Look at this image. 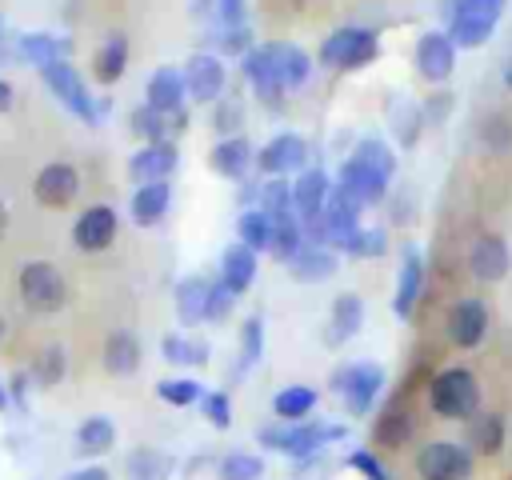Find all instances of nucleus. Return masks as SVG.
I'll use <instances>...</instances> for the list:
<instances>
[{
	"label": "nucleus",
	"instance_id": "18",
	"mask_svg": "<svg viewBox=\"0 0 512 480\" xmlns=\"http://www.w3.org/2000/svg\"><path fill=\"white\" fill-rule=\"evenodd\" d=\"M420 288H424V256L416 244H404L400 248V276H396V292H392V312L400 320L412 316L416 300H420Z\"/></svg>",
	"mask_w": 512,
	"mask_h": 480
},
{
	"label": "nucleus",
	"instance_id": "53",
	"mask_svg": "<svg viewBox=\"0 0 512 480\" xmlns=\"http://www.w3.org/2000/svg\"><path fill=\"white\" fill-rule=\"evenodd\" d=\"M212 124H216V132H224V136H236L240 124H244V104H240V100H220Z\"/></svg>",
	"mask_w": 512,
	"mask_h": 480
},
{
	"label": "nucleus",
	"instance_id": "48",
	"mask_svg": "<svg viewBox=\"0 0 512 480\" xmlns=\"http://www.w3.org/2000/svg\"><path fill=\"white\" fill-rule=\"evenodd\" d=\"M208 44L220 52V56H236V60H244L256 44H252V28L244 24V28H220V32H212L208 36Z\"/></svg>",
	"mask_w": 512,
	"mask_h": 480
},
{
	"label": "nucleus",
	"instance_id": "52",
	"mask_svg": "<svg viewBox=\"0 0 512 480\" xmlns=\"http://www.w3.org/2000/svg\"><path fill=\"white\" fill-rule=\"evenodd\" d=\"M452 104H456V96L452 92H444V88H436L424 104H420V112H424V124H432V128H440V124H448V116H452Z\"/></svg>",
	"mask_w": 512,
	"mask_h": 480
},
{
	"label": "nucleus",
	"instance_id": "47",
	"mask_svg": "<svg viewBox=\"0 0 512 480\" xmlns=\"http://www.w3.org/2000/svg\"><path fill=\"white\" fill-rule=\"evenodd\" d=\"M376 440H380V444H388V448L408 444V440H412V416H408V412H400V408L384 412V416L376 420Z\"/></svg>",
	"mask_w": 512,
	"mask_h": 480
},
{
	"label": "nucleus",
	"instance_id": "54",
	"mask_svg": "<svg viewBox=\"0 0 512 480\" xmlns=\"http://www.w3.org/2000/svg\"><path fill=\"white\" fill-rule=\"evenodd\" d=\"M220 28H244L248 24V4L244 0H216Z\"/></svg>",
	"mask_w": 512,
	"mask_h": 480
},
{
	"label": "nucleus",
	"instance_id": "35",
	"mask_svg": "<svg viewBox=\"0 0 512 480\" xmlns=\"http://www.w3.org/2000/svg\"><path fill=\"white\" fill-rule=\"evenodd\" d=\"M124 68H128V36H124V32H112V36L100 44L96 60H92V76L112 88V84L124 76Z\"/></svg>",
	"mask_w": 512,
	"mask_h": 480
},
{
	"label": "nucleus",
	"instance_id": "44",
	"mask_svg": "<svg viewBox=\"0 0 512 480\" xmlns=\"http://www.w3.org/2000/svg\"><path fill=\"white\" fill-rule=\"evenodd\" d=\"M256 208H260L264 216H284V212H292V180H284V176L260 180Z\"/></svg>",
	"mask_w": 512,
	"mask_h": 480
},
{
	"label": "nucleus",
	"instance_id": "49",
	"mask_svg": "<svg viewBox=\"0 0 512 480\" xmlns=\"http://www.w3.org/2000/svg\"><path fill=\"white\" fill-rule=\"evenodd\" d=\"M236 308V296L220 284V280H208V304H204V324H224Z\"/></svg>",
	"mask_w": 512,
	"mask_h": 480
},
{
	"label": "nucleus",
	"instance_id": "50",
	"mask_svg": "<svg viewBox=\"0 0 512 480\" xmlns=\"http://www.w3.org/2000/svg\"><path fill=\"white\" fill-rule=\"evenodd\" d=\"M200 412H204V420L212 424V428H232V400H228V392H204L200 396Z\"/></svg>",
	"mask_w": 512,
	"mask_h": 480
},
{
	"label": "nucleus",
	"instance_id": "30",
	"mask_svg": "<svg viewBox=\"0 0 512 480\" xmlns=\"http://www.w3.org/2000/svg\"><path fill=\"white\" fill-rule=\"evenodd\" d=\"M504 440H508V432H504V416L500 412H476L468 420V444L464 448L472 456H496L504 448Z\"/></svg>",
	"mask_w": 512,
	"mask_h": 480
},
{
	"label": "nucleus",
	"instance_id": "62",
	"mask_svg": "<svg viewBox=\"0 0 512 480\" xmlns=\"http://www.w3.org/2000/svg\"><path fill=\"white\" fill-rule=\"evenodd\" d=\"M4 332H8V324H4V316H0V340H4Z\"/></svg>",
	"mask_w": 512,
	"mask_h": 480
},
{
	"label": "nucleus",
	"instance_id": "45",
	"mask_svg": "<svg viewBox=\"0 0 512 480\" xmlns=\"http://www.w3.org/2000/svg\"><path fill=\"white\" fill-rule=\"evenodd\" d=\"M264 356V320L260 316H248L240 324V360H236V380L248 372V364H256Z\"/></svg>",
	"mask_w": 512,
	"mask_h": 480
},
{
	"label": "nucleus",
	"instance_id": "58",
	"mask_svg": "<svg viewBox=\"0 0 512 480\" xmlns=\"http://www.w3.org/2000/svg\"><path fill=\"white\" fill-rule=\"evenodd\" d=\"M12 100H16V92H12V84L0 76V112H8V108H12Z\"/></svg>",
	"mask_w": 512,
	"mask_h": 480
},
{
	"label": "nucleus",
	"instance_id": "2",
	"mask_svg": "<svg viewBox=\"0 0 512 480\" xmlns=\"http://www.w3.org/2000/svg\"><path fill=\"white\" fill-rule=\"evenodd\" d=\"M348 428L344 424H324V420H300V424H264L256 432V444L264 452H284L292 460H308V456H320L324 444L332 440H344Z\"/></svg>",
	"mask_w": 512,
	"mask_h": 480
},
{
	"label": "nucleus",
	"instance_id": "56",
	"mask_svg": "<svg viewBox=\"0 0 512 480\" xmlns=\"http://www.w3.org/2000/svg\"><path fill=\"white\" fill-rule=\"evenodd\" d=\"M64 480H112V476H108V468H100V464H84V468L68 472Z\"/></svg>",
	"mask_w": 512,
	"mask_h": 480
},
{
	"label": "nucleus",
	"instance_id": "3",
	"mask_svg": "<svg viewBox=\"0 0 512 480\" xmlns=\"http://www.w3.org/2000/svg\"><path fill=\"white\" fill-rule=\"evenodd\" d=\"M440 16H444V36L456 44V52L480 48L496 32L504 16V0H444Z\"/></svg>",
	"mask_w": 512,
	"mask_h": 480
},
{
	"label": "nucleus",
	"instance_id": "59",
	"mask_svg": "<svg viewBox=\"0 0 512 480\" xmlns=\"http://www.w3.org/2000/svg\"><path fill=\"white\" fill-rule=\"evenodd\" d=\"M504 84H508V88H512V56H508V60H504Z\"/></svg>",
	"mask_w": 512,
	"mask_h": 480
},
{
	"label": "nucleus",
	"instance_id": "11",
	"mask_svg": "<svg viewBox=\"0 0 512 480\" xmlns=\"http://www.w3.org/2000/svg\"><path fill=\"white\" fill-rule=\"evenodd\" d=\"M260 168V176H288V172H304L308 168V140L296 132H276L252 160Z\"/></svg>",
	"mask_w": 512,
	"mask_h": 480
},
{
	"label": "nucleus",
	"instance_id": "32",
	"mask_svg": "<svg viewBox=\"0 0 512 480\" xmlns=\"http://www.w3.org/2000/svg\"><path fill=\"white\" fill-rule=\"evenodd\" d=\"M172 300H176V320H180L184 328H196V324H204V304H208V280H204V276H184V280L176 284Z\"/></svg>",
	"mask_w": 512,
	"mask_h": 480
},
{
	"label": "nucleus",
	"instance_id": "15",
	"mask_svg": "<svg viewBox=\"0 0 512 480\" xmlns=\"http://www.w3.org/2000/svg\"><path fill=\"white\" fill-rule=\"evenodd\" d=\"M508 268H512V248H508V240H504L500 232H480V236L472 240V248H468V272H472L476 280H484V284H496V280L508 276Z\"/></svg>",
	"mask_w": 512,
	"mask_h": 480
},
{
	"label": "nucleus",
	"instance_id": "4",
	"mask_svg": "<svg viewBox=\"0 0 512 480\" xmlns=\"http://www.w3.org/2000/svg\"><path fill=\"white\" fill-rule=\"evenodd\" d=\"M328 388L344 400V412L364 420L376 400H380V388H384V368L372 364V360H352V364H340L332 376H328Z\"/></svg>",
	"mask_w": 512,
	"mask_h": 480
},
{
	"label": "nucleus",
	"instance_id": "27",
	"mask_svg": "<svg viewBox=\"0 0 512 480\" xmlns=\"http://www.w3.org/2000/svg\"><path fill=\"white\" fill-rule=\"evenodd\" d=\"M184 100H188V92H184V72L172 68V64L156 68L152 80H148V88H144V104H148V108H160V112H176V108H184Z\"/></svg>",
	"mask_w": 512,
	"mask_h": 480
},
{
	"label": "nucleus",
	"instance_id": "63",
	"mask_svg": "<svg viewBox=\"0 0 512 480\" xmlns=\"http://www.w3.org/2000/svg\"><path fill=\"white\" fill-rule=\"evenodd\" d=\"M0 32H4V20H0Z\"/></svg>",
	"mask_w": 512,
	"mask_h": 480
},
{
	"label": "nucleus",
	"instance_id": "20",
	"mask_svg": "<svg viewBox=\"0 0 512 480\" xmlns=\"http://www.w3.org/2000/svg\"><path fill=\"white\" fill-rule=\"evenodd\" d=\"M260 52H264V60H268L272 76L284 84V92H296V88H304V84H308L312 60H308V56H304L296 44H284V40H276V44H264Z\"/></svg>",
	"mask_w": 512,
	"mask_h": 480
},
{
	"label": "nucleus",
	"instance_id": "10",
	"mask_svg": "<svg viewBox=\"0 0 512 480\" xmlns=\"http://www.w3.org/2000/svg\"><path fill=\"white\" fill-rule=\"evenodd\" d=\"M180 72H184V92L192 104H216L228 88V72L216 52H196Z\"/></svg>",
	"mask_w": 512,
	"mask_h": 480
},
{
	"label": "nucleus",
	"instance_id": "39",
	"mask_svg": "<svg viewBox=\"0 0 512 480\" xmlns=\"http://www.w3.org/2000/svg\"><path fill=\"white\" fill-rule=\"evenodd\" d=\"M160 356H164L172 368H196V364H204V360L212 356V348H208L204 340H192V336H176V332H168V336L160 340Z\"/></svg>",
	"mask_w": 512,
	"mask_h": 480
},
{
	"label": "nucleus",
	"instance_id": "17",
	"mask_svg": "<svg viewBox=\"0 0 512 480\" xmlns=\"http://www.w3.org/2000/svg\"><path fill=\"white\" fill-rule=\"evenodd\" d=\"M328 192H332V176H328L324 168L308 164V168H304V172L292 180V212H296V220H300V224L320 220Z\"/></svg>",
	"mask_w": 512,
	"mask_h": 480
},
{
	"label": "nucleus",
	"instance_id": "14",
	"mask_svg": "<svg viewBox=\"0 0 512 480\" xmlns=\"http://www.w3.org/2000/svg\"><path fill=\"white\" fill-rule=\"evenodd\" d=\"M116 228H120V216L112 204H88L72 224V244L80 252H104V248H112Z\"/></svg>",
	"mask_w": 512,
	"mask_h": 480
},
{
	"label": "nucleus",
	"instance_id": "16",
	"mask_svg": "<svg viewBox=\"0 0 512 480\" xmlns=\"http://www.w3.org/2000/svg\"><path fill=\"white\" fill-rule=\"evenodd\" d=\"M180 168V148L176 144H164V140H152L144 148L132 152L128 160V176L136 184H156V180H172Z\"/></svg>",
	"mask_w": 512,
	"mask_h": 480
},
{
	"label": "nucleus",
	"instance_id": "34",
	"mask_svg": "<svg viewBox=\"0 0 512 480\" xmlns=\"http://www.w3.org/2000/svg\"><path fill=\"white\" fill-rule=\"evenodd\" d=\"M316 404H320V392L308 388V384H288V388H280V392L272 396V412H276L284 424H300V420H308Z\"/></svg>",
	"mask_w": 512,
	"mask_h": 480
},
{
	"label": "nucleus",
	"instance_id": "26",
	"mask_svg": "<svg viewBox=\"0 0 512 480\" xmlns=\"http://www.w3.org/2000/svg\"><path fill=\"white\" fill-rule=\"evenodd\" d=\"M68 52H72V40L68 36H56V32H20L16 36V60H28L36 68L56 64V60H68Z\"/></svg>",
	"mask_w": 512,
	"mask_h": 480
},
{
	"label": "nucleus",
	"instance_id": "9",
	"mask_svg": "<svg viewBox=\"0 0 512 480\" xmlns=\"http://www.w3.org/2000/svg\"><path fill=\"white\" fill-rule=\"evenodd\" d=\"M412 64H416L420 80H428L432 88H444V80L456 72V44L440 28H428V32L416 36Z\"/></svg>",
	"mask_w": 512,
	"mask_h": 480
},
{
	"label": "nucleus",
	"instance_id": "60",
	"mask_svg": "<svg viewBox=\"0 0 512 480\" xmlns=\"http://www.w3.org/2000/svg\"><path fill=\"white\" fill-rule=\"evenodd\" d=\"M4 228H8V208L0 204V236H4Z\"/></svg>",
	"mask_w": 512,
	"mask_h": 480
},
{
	"label": "nucleus",
	"instance_id": "1",
	"mask_svg": "<svg viewBox=\"0 0 512 480\" xmlns=\"http://www.w3.org/2000/svg\"><path fill=\"white\" fill-rule=\"evenodd\" d=\"M428 408L440 416V420H472L484 404V392H480V380L472 368L464 364H452V368H440L432 380H428Z\"/></svg>",
	"mask_w": 512,
	"mask_h": 480
},
{
	"label": "nucleus",
	"instance_id": "7",
	"mask_svg": "<svg viewBox=\"0 0 512 480\" xmlns=\"http://www.w3.org/2000/svg\"><path fill=\"white\" fill-rule=\"evenodd\" d=\"M40 72V80H44V88L76 116V120H84V124H100V112H104V104H96L92 100V92H88V84L80 80V72L68 64V60H56V64H44V68H36Z\"/></svg>",
	"mask_w": 512,
	"mask_h": 480
},
{
	"label": "nucleus",
	"instance_id": "31",
	"mask_svg": "<svg viewBox=\"0 0 512 480\" xmlns=\"http://www.w3.org/2000/svg\"><path fill=\"white\" fill-rule=\"evenodd\" d=\"M288 272H292L296 284H324V280H332V272H336V252L304 244V248L288 260Z\"/></svg>",
	"mask_w": 512,
	"mask_h": 480
},
{
	"label": "nucleus",
	"instance_id": "13",
	"mask_svg": "<svg viewBox=\"0 0 512 480\" xmlns=\"http://www.w3.org/2000/svg\"><path fill=\"white\" fill-rule=\"evenodd\" d=\"M488 324H492L488 304H484L480 296H460V300L452 304L444 328H448V340H452L456 348H480L484 336H488Z\"/></svg>",
	"mask_w": 512,
	"mask_h": 480
},
{
	"label": "nucleus",
	"instance_id": "5",
	"mask_svg": "<svg viewBox=\"0 0 512 480\" xmlns=\"http://www.w3.org/2000/svg\"><path fill=\"white\" fill-rule=\"evenodd\" d=\"M320 64L328 72H356V68H368L376 56H380V36L372 28H356V24H344L336 32L324 36L320 44Z\"/></svg>",
	"mask_w": 512,
	"mask_h": 480
},
{
	"label": "nucleus",
	"instance_id": "42",
	"mask_svg": "<svg viewBox=\"0 0 512 480\" xmlns=\"http://www.w3.org/2000/svg\"><path fill=\"white\" fill-rule=\"evenodd\" d=\"M236 236H240L244 248H252V252L260 256V252H268L272 224H268V216H264L260 208H244V212L236 216Z\"/></svg>",
	"mask_w": 512,
	"mask_h": 480
},
{
	"label": "nucleus",
	"instance_id": "23",
	"mask_svg": "<svg viewBox=\"0 0 512 480\" xmlns=\"http://www.w3.org/2000/svg\"><path fill=\"white\" fill-rule=\"evenodd\" d=\"M252 160H256V152H252V140L244 136V132H236V136H220V144L208 152V164L224 176V180H244V172L252 168Z\"/></svg>",
	"mask_w": 512,
	"mask_h": 480
},
{
	"label": "nucleus",
	"instance_id": "51",
	"mask_svg": "<svg viewBox=\"0 0 512 480\" xmlns=\"http://www.w3.org/2000/svg\"><path fill=\"white\" fill-rule=\"evenodd\" d=\"M344 464H348L356 476H364V480H392V476H388V468L380 464V456H376V452H368V448H352Z\"/></svg>",
	"mask_w": 512,
	"mask_h": 480
},
{
	"label": "nucleus",
	"instance_id": "21",
	"mask_svg": "<svg viewBox=\"0 0 512 480\" xmlns=\"http://www.w3.org/2000/svg\"><path fill=\"white\" fill-rule=\"evenodd\" d=\"M336 188H344L360 208H372V204H380L384 200V192H388V180L384 176H376L372 168H364L360 160H344L340 164V172H336Z\"/></svg>",
	"mask_w": 512,
	"mask_h": 480
},
{
	"label": "nucleus",
	"instance_id": "22",
	"mask_svg": "<svg viewBox=\"0 0 512 480\" xmlns=\"http://www.w3.org/2000/svg\"><path fill=\"white\" fill-rule=\"evenodd\" d=\"M364 328V300L356 292H340L328 304V324H324V344H344Z\"/></svg>",
	"mask_w": 512,
	"mask_h": 480
},
{
	"label": "nucleus",
	"instance_id": "24",
	"mask_svg": "<svg viewBox=\"0 0 512 480\" xmlns=\"http://www.w3.org/2000/svg\"><path fill=\"white\" fill-rule=\"evenodd\" d=\"M172 208V184L168 180H156V184H136L132 192V204H128V216L136 228H152L164 220V212Z\"/></svg>",
	"mask_w": 512,
	"mask_h": 480
},
{
	"label": "nucleus",
	"instance_id": "43",
	"mask_svg": "<svg viewBox=\"0 0 512 480\" xmlns=\"http://www.w3.org/2000/svg\"><path fill=\"white\" fill-rule=\"evenodd\" d=\"M264 456H256V452H228V456H220V464H216V480H260L264 476Z\"/></svg>",
	"mask_w": 512,
	"mask_h": 480
},
{
	"label": "nucleus",
	"instance_id": "36",
	"mask_svg": "<svg viewBox=\"0 0 512 480\" xmlns=\"http://www.w3.org/2000/svg\"><path fill=\"white\" fill-rule=\"evenodd\" d=\"M268 224H272V236H268V256L272 260H280V264H288L300 248H304V232H300V220H296V212H284V216H268Z\"/></svg>",
	"mask_w": 512,
	"mask_h": 480
},
{
	"label": "nucleus",
	"instance_id": "41",
	"mask_svg": "<svg viewBox=\"0 0 512 480\" xmlns=\"http://www.w3.org/2000/svg\"><path fill=\"white\" fill-rule=\"evenodd\" d=\"M336 252H344V256H352V260H376V256H384L388 252V236H384V228H352L348 236H344V244L336 248Z\"/></svg>",
	"mask_w": 512,
	"mask_h": 480
},
{
	"label": "nucleus",
	"instance_id": "55",
	"mask_svg": "<svg viewBox=\"0 0 512 480\" xmlns=\"http://www.w3.org/2000/svg\"><path fill=\"white\" fill-rule=\"evenodd\" d=\"M484 144L488 148H512V128L504 120H488L484 124Z\"/></svg>",
	"mask_w": 512,
	"mask_h": 480
},
{
	"label": "nucleus",
	"instance_id": "57",
	"mask_svg": "<svg viewBox=\"0 0 512 480\" xmlns=\"http://www.w3.org/2000/svg\"><path fill=\"white\" fill-rule=\"evenodd\" d=\"M256 196H260V184H244V188L236 192V204H240V208H256Z\"/></svg>",
	"mask_w": 512,
	"mask_h": 480
},
{
	"label": "nucleus",
	"instance_id": "46",
	"mask_svg": "<svg viewBox=\"0 0 512 480\" xmlns=\"http://www.w3.org/2000/svg\"><path fill=\"white\" fill-rule=\"evenodd\" d=\"M156 396H160L168 408H188V404H200L204 388H200V380L172 376V380H160V384H156Z\"/></svg>",
	"mask_w": 512,
	"mask_h": 480
},
{
	"label": "nucleus",
	"instance_id": "6",
	"mask_svg": "<svg viewBox=\"0 0 512 480\" xmlns=\"http://www.w3.org/2000/svg\"><path fill=\"white\" fill-rule=\"evenodd\" d=\"M16 288H20L24 308H28V312H40V316L60 312V308L68 304V280H64V272H60L56 264H48V260H28V264L20 268V276H16Z\"/></svg>",
	"mask_w": 512,
	"mask_h": 480
},
{
	"label": "nucleus",
	"instance_id": "40",
	"mask_svg": "<svg viewBox=\"0 0 512 480\" xmlns=\"http://www.w3.org/2000/svg\"><path fill=\"white\" fill-rule=\"evenodd\" d=\"M352 160H360L364 168H372V172L384 176L388 184H392V176H396V152H392V144H384V140H376V136H364V140L352 148Z\"/></svg>",
	"mask_w": 512,
	"mask_h": 480
},
{
	"label": "nucleus",
	"instance_id": "25",
	"mask_svg": "<svg viewBox=\"0 0 512 480\" xmlns=\"http://www.w3.org/2000/svg\"><path fill=\"white\" fill-rule=\"evenodd\" d=\"M256 268H260V256L236 240V244H228L224 256H220V284H224L232 296H244V292L252 288V280H256Z\"/></svg>",
	"mask_w": 512,
	"mask_h": 480
},
{
	"label": "nucleus",
	"instance_id": "28",
	"mask_svg": "<svg viewBox=\"0 0 512 480\" xmlns=\"http://www.w3.org/2000/svg\"><path fill=\"white\" fill-rule=\"evenodd\" d=\"M140 356H144V348H140L136 332H128V328L108 332V340H104V368L112 376H136L140 372Z\"/></svg>",
	"mask_w": 512,
	"mask_h": 480
},
{
	"label": "nucleus",
	"instance_id": "38",
	"mask_svg": "<svg viewBox=\"0 0 512 480\" xmlns=\"http://www.w3.org/2000/svg\"><path fill=\"white\" fill-rule=\"evenodd\" d=\"M64 372H68V356H64V344H44L36 356H32V364H28V380L36 384V388H56L60 380H64Z\"/></svg>",
	"mask_w": 512,
	"mask_h": 480
},
{
	"label": "nucleus",
	"instance_id": "29",
	"mask_svg": "<svg viewBox=\"0 0 512 480\" xmlns=\"http://www.w3.org/2000/svg\"><path fill=\"white\" fill-rule=\"evenodd\" d=\"M116 448V420L112 416H88L80 420L76 436H72V452L76 456H104Z\"/></svg>",
	"mask_w": 512,
	"mask_h": 480
},
{
	"label": "nucleus",
	"instance_id": "33",
	"mask_svg": "<svg viewBox=\"0 0 512 480\" xmlns=\"http://www.w3.org/2000/svg\"><path fill=\"white\" fill-rule=\"evenodd\" d=\"M128 480H168L176 472V456L164 448H132L124 460Z\"/></svg>",
	"mask_w": 512,
	"mask_h": 480
},
{
	"label": "nucleus",
	"instance_id": "19",
	"mask_svg": "<svg viewBox=\"0 0 512 480\" xmlns=\"http://www.w3.org/2000/svg\"><path fill=\"white\" fill-rule=\"evenodd\" d=\"M184 128H188V112H184V108H176V112H160V108L140 104V108L132 112V132H136L144 144H152V140L176 144V140L184 136Z\"/></svg>",
	"mask_w": 512,
	"mask_h": 480
},
{
	"label": "nucleus",
	"instance_id": "37",
	"mask_svg": "<svg viewBox=\"0 0 512 480\" xmlns=\"http://www.w3.org/2000/svg\"><path fill=\"white\" fill-rule=\"evenodd\" d=\"M388 128H392V136H396V144H400V148H416L420 128H424V112H420V104H416V100H408V96L392 100Z\"/></svg>",
	"mask_w": 512,
	"mask_h": 480
},
{
	"label": "nucleus",
	"instance_id": "12",
	"mask_svg": "<svg viewBox=\"0 0 512 480\" xmlns=\"http://www.w3.org/2000/svg\"><path fill=\"white\" fill-rule=\"evenodd\" d=\"M32 196H36V204H44V208H68L76 196H80V168L76 164H68V160H52V164H44L40 172H36V180H32Z\"/></svg>",
	"mask_w": 512,
	"mask_h": 480
},
{
	"label": "nucleus",
	"instance_id": "61",
	"mask_svg": "<svg viewBox=\"0 0 512 480\" xmlns=\"http://www.w3.org/2000/svg\"><path fill=\"white\" fill-rule=\"evenodd\" d=\"M0 412H8V392L0 388Z\"/></svg>",
	"mask_w": 512,
	"mask_h": 480
},
{
	"label": "nucleus",
	"instance_id": "8",
	"mask_svg": "<svg viewBox=\"0 0 512 480\" xmlns=\"http://www.w3.org/2000/svg\"><path fill=\"white\" fill-rule=\"evenodd\" d=\"M472 460L476 456L456 440H428L420 444L412 468L420 480H472V468H476Z\"/></svg>",
	"mask_w": 512,
	"mask_h": 480
}]
</instances>
